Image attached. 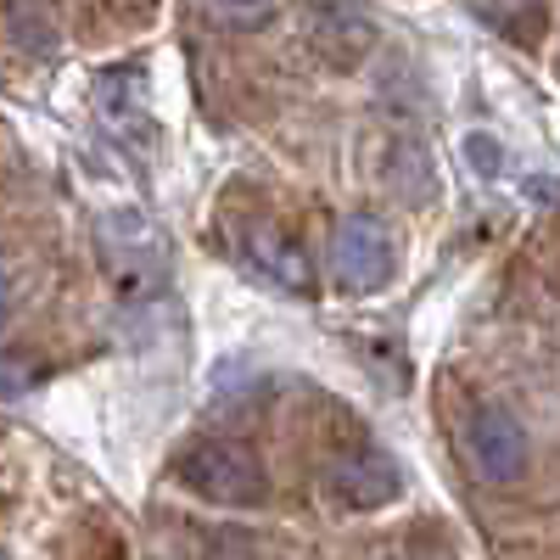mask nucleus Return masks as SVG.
<instances>
[{
    "label": "nucleus",
    "instance_id": "f257e3e1",
    "mask_svg": "<svg viewBox=\"0 0 560 560\" xmlns=\"http://www.w3.org/2000/svg\"><path fill=\"white\" fill-rule=\"evenodd\" d=\"M96 253H102V269L113 275V287L124 303H152L163 298L168 287V253H163V236L147 213L135 208H107L96 219Z\"/></svg>",
    "mask_w": 560,
    "mask_h": 560
},
{
    "label": "nucleus",
    "instance_id": "f03ea898",
    "mask_svg": "<svg viewBox=\"0 0 560 560\" xmlns=\"http://www.w3.org/2000/svg\"><path fill=\"white\" fill-rule=\"evenodd\" d=\"M174 471H179V482L191 488L197 499L230 504V510H247V504H258L269 493L264 459L253 448H242V443H230V438H208L197 448H185Z\"/></svg>",
    "mask_w": 560,
    "mask_h": 560
},
{
    "label": "nucleus",
    "instance_id": "7ed1b4c3",
    "mask_svg": "<svg viewBox=\"0 0 560 560\" xmlns=\"http://www.w3.org/2000/svg\"><path fill=\"white\" fill-rule=\"evenodd\" d=\"M331 275L348 298H370L393 280V230L376 213H348L331 236Z\"/></svg>",
    "mask_w": 560,
    "mask_h": 560
},
{
    "label": "nucleus",
    "instance_id": "20e7f679",
    "mask_svg": "<svg viewBox=\"0 0 560 560\" xmlns=\"http://www.w3.org/2000/svg\"><path fill=\"white\" fill-rule=\"evenodd\" d=\"M459 448H465V465L482 477V482H516L527 471V427L504 404H477L471 420L459 432Z\"/></svg>",
    "mask_w": 560,
    "mask_h": 560
},
{
    "label": "nucleus",
    "instance_id": "39448f33",
    "mask_svg": "<svg viewBox=\"0 0 560 560\" xmlns=\"http://www.w3.org/2000/svg\"><path fill=\"white\" fill-rule=\"evenodd\" d=\"M242 247H247V264H253L264 280H275L280 292H298V298L314 292V258H308V247H303L298 236H287L280 224H247Z\"/></svg>",
    "mask_w": 560,
    "mask_h": 560
},
{
    "label": "nucleus",
    "instance_id": "423d86ee",
    "mask_svg": "<svg viewBox=\"0 0 560 560\" xmlns=\"http://www.w3.org/2000/svg\"><path fill=\"white\" fill-rule=\"evenodd\" d=\"M398 488H404L398 465H393L387 454H376V448L348 454L337 471H331V493H337L348 510H382V504L398 499Z\"/></svg>",
    "mask_w": 560,
    "mask_h": 560
},
{
    "label": "nucleus",
    "instance_id": "0eeeda50",
    "mask_svg": "<svg viewBox=\"0 0 560 560\" xmlns=\"http://www.w3.org/2000/svg\"><path fill=\"white\" fill-rule=\"evenodd\" d=\"M308 45L331 62V68H353L370 45V18L348 0H331V7H314L308 12Z\"/></svg>",
    "mask_w": 560,
    "mask_h": 560
},
{
    "label": "nucleus",
    "instance_id": "6e6552de",
    "mask_svg": "<svg viewBox=\"0 0 560 560\" xmlns=\"http://www.w3.org/2000/svg\"><path fill=\"white\" fill-rule=\"evenodd\" d=\"M0 23H7L12 45H23L34 57H51L57 39H62L57 0H0Z\"/></svg>",
    "mask_w": 560,
    "mask_h": 560
},
{
    "label": "nucleus",
    "instance_id": "1a4fd4ad",
    "mask_svg": "<svg viewBox=\"0 0 560 560\" xmlns=\"http://www.w3.org/2000/svg\"><path fill=\"white\" fill-rule=\"evenodd\" d=\"M96 107L107 113L113 129H147L152 107H147V79H140V68H107L96 84Z\"/></svg>",
    "mask_w": 560,
    "mask_h": 560
},
{
    "label": "nucleus",
    "instance_id": "9d476101",
    "mask_svg": "<svg viewBox=\"0 0 560 560\" xmlns=\"http://www.w3.org/2000/svg\"><path fill=\"white\" fill-rule=\"evenodd\" d=\"M202 7L219 28H264L280 12V0H202Z\"/></svg>",
    "mask_w": 560,
    "mask_h": 560
},
{
    "label": "nucleus",
    "instance_id": "9b49d317",
    "mask_svg": "<svg viewBox=\"0 0 560 560\" xmlns=\"http://www.w3.org/2000/svg\"><path fill=\"white\" fill-rule=\"evenodd\" d=\"M39 382V364L23 359V353H7L0 348V398H12V393H28Z\"/></svg>",
    "mask_w": 560,
    "mask_h": 560
},
{
    "label": "nucleus",
    "instance_id": "f8f14e48",
    "mask_svg": "<svg viewBox=\"0 0 560 560\" xmlns=\"http://www.w3.org/2000/svg\"><path fill=\"white\" fill-rule=\"evenodd\" d=\"M477 12H488L493 23H522V12L527 7H538V0H471Z\"/></svg>",
    "mask_w": 560,
    "mask_h": 560
},
{
    "label": "nucleus",
    "instance_id": "ddd939ff",
    "mask_svg": "<svg viewBox=\"0 0 560 560\" xmlns=\"http://www.w3.org/2000/svg\"><path fill=\"white\" fill-rule=\"evenodd\" d=\"M0 319H7V287H0Z\"/></svg>",
    "mask_w": 560,
    "mask_h": 560
}]
</instances>
